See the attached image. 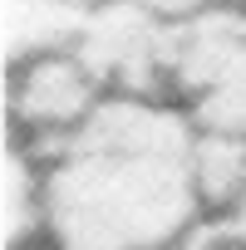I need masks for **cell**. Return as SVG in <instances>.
I'll use <instances>...</instances> for the list:
<instances>
[{
  "mask_svg": "<svg viewBox=\"0 0 246 250\" xmlns=\"http://www.w3.org/2000/svg\"><path fill=\"white\" fill-rule=\"evenodd\" d=\"M197 123L158 98L108 93L49 147L45 226L59 250H177L197 230Z\"/></svg>",
  "mask_w": 246,
  "mask_h": 250,
  "instance_id": "1",
  "label": "cell"
},
{
  "mask_svg": "<svg viewBox=\"0 0 246 250\" xmlns=\"http://www.w3.org/2000/svg\"><path fill=\"white\" fill-rule=\"evenodd\" d=\"M69 49L94 69L103 93L158 98L172 59V25L148 15L138 0H98Z\"/></svg>",
  "mask_w": 246,
  "mask_h": 250,
  "instance_id": "2",
  "label": "cell"
},
{
  "mask_svg": "<svg viewBox=\"0 0 246 250\" xmlns=\"http://www.w3.org/2000/svg\"><path fill=\"white\" fill-rule=\"evenodd\" d=\"M103 98H108L103 83L94 79V69L74 49H49V54H35L10 69V103L5 108H10L15 128H25L35 143L54 147L74 128H84Z\"/></svg>",
  "mask_w": 246,
  "mask_h": 250,
  "instance_id": "3",
  "label": "cell"
},
{
  "mask_svg": "<svg viewBox=\"0 0 246 250\" xmlns=\"http://www.w3.org/2000/svg\"><path fill=\"white\" fill-rule=\"evenodd\" d=\"M94 5L98 0H5V59H10V69L35 59V54L69 49Z\"/></svg>",
  "mask_w": 246,
  "mask_h": 250,
  "instance_id": "4",
  "label": "cell"
},
{
  "mask_svg": "<svg viewBox=\"0 0 246 250\" xmlns=\"http://www.w3.org/2000/svg\"><path fill=\"white\" fill-rule=\"evenodd\" d=\"M197 191H202V206L212 211H231L241 196H246V138H231V133H202L197 128Z\"/></svg>",
  "mask_w": 246,
  "mask_h": 250,
  "instance_id": "5",
  "label": "cell"
},
{
  "mask_svg": "<svg viewBox=\"0 0 246 250\" xmlns=\"http://www.w3.org/2000/svg\"><path fill=\"white\" fill-rule=\"evenodd\" d=\"M40 221H45V172H35L25 147L5 143V250H25Z\"/></svg>",
  "mask_w": 246,
  "mask_h": 250,
  "instance_id": "6",
  "label": "cell"
},
{
  "mask_svg": "<svg viewBox=\"0 0 246 250\" xmlns=\"http://www.w3.org/2000/svg\"><path fill=\"white\" fill-rule=\"evenodd\" d=\"M138 5H143L148 15H158V20H168V25H187V20H197V15H207V10H217L221 0H138Z\"/></svg>",
  "mask_w": 246,
  "mask_h": 250,
  "instance_id": "7",
  "label": "cell"
},
{
  "mask_svg": "<svg viewBox=\"0 0 246 250\" xmlns=\"http://www.w3.org/2000/svg\"><path fill=\"white\" fill-rule=\"evenodd\" d=\"M177 250H241V245H226V240H212V235H207V230L197 226V230H192V235H187V240H182Z\"/></svg>",
  "mask_w": 246,
  "mask_h": 250,
  "instance_id": "8",
  "label": "cell"
}]
</instances>
